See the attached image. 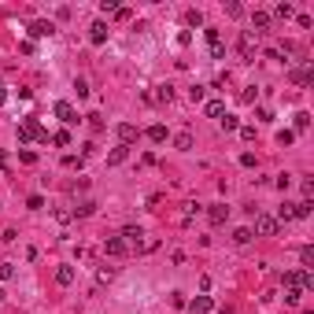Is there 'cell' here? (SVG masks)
<instances>
[{
  "mask_svg": "<svg viewBox=\"0 0 314 314\" xmlns=\"http://www.w3.org/2000/svg\"><path fill=\"white\" fill-rule=\"evenodd\" d=\"M240 56H244V63H251L255 59V45H251V33H240Z\"/></svg>",
  "mask_w": 314,
  "mask_h": 314,
  "instance_id": "obj_10",
  "label": "cell"
},
{
  "mask_svg": "<svg viewBox=\"0 0 314 314\" xmlns=\"http://www.w3.org/2000/svg\"><path fill=\"white\" fill-rule=\"evenodd\" d=\"M299 299H303V289H285V303L289 307H296Z\"/></svg>",
  "mask_w": 314,
  "mask_h": 314,
  "instance_id": "obj_22",
  "label": "cell"
},
{
  "mask_svg": "<svg viewBox=\"0 0 314 314\" xmlns=\"http://www.w3.org/2000/svg\"><path fill=\"white\" fill-rule=\"evenodd\" d=\"M30 141H48V133L41 130L37 118H22L19 122V144H30Z\"/></svg>",
  "mask_w": 314,
  "mask_h": 314,
  "instance_id": "obj_1",
  "label": "cell"
},
{
  "mask_svg": "<svg viewBox=\"0 0 314 314\" xmlns=\"http://www.w3.org/2000/svg\"><path fill=\"white\" fill-rule=\"evenodd\" d=\"M4 100H8V92H4V82H0V104H4Z\"/></svg>",
  "mask_w": 314,
  "mask_h": 314,
  "instance_id": "obj_49",
  "label": "cell"
},
{
  "mask_svg": "<svg viewBox=\"0 0 314 314\" xmlns=\"http://www.w3.org/2000/svg\"><path fill=\"white\" fill-rule=\"evenodd\" d=\"M273 11H277V19H292V15H296V11H292V4H277Z\"/></svg>",
  "mask_w": 314,
  "mask_h": 314,
  "instance_id": "obj_36",
  "label": "cell"
},
{
  "mask_svg": "<svg viewBox=\"0 0 314 314\" xmlns=\"http://www.w3.org/2000/svg\"><path fill=\"white\" fill-rule=\"evenodd\" d=\"M15 277V263H0V281H11Z\"/></svg>",
  "mask_w": 314,
  "mask_h": 314,
  "instance_id": "obj_27",
  "label": "cell"
},
{
  "mask_svg": "<svg viewBox=\"0 0 314 314\" xmlns=\"http://www.w3.org/2000/svg\"><path fill=\"white\" fill-rule=\"evenodd\" d=\"M56 281L59 285H74V266H59V270H56Z\"/></svg>",
  "mask_w": 314,
  "mask_h": 314,
  "instance_id": "obj_15",
  "label": "cell"
},
{
  "mask_svg": "<svg viewBox=\"0 0 314 314\" xmlns=\"http://www.w3.org/2000/svg\"><path fill=\"white\" fill-rule=\"evenodd\" d=\"M0 170H8V156L4 152H0Z\"/></svg>",
  "mask_w": 314,
  "mask_h": 314,
  "instance_id": "obj_48",
  "label": "cell"
},
{
  "mask_svg": "<svg viewBox=\"0 0 314 314\" xmlns=\"http://www.w3.org/2000/svg\"><path fill=\"white\" fill-rule=\"evenodd\" d=\"M56 118H63L67 126H70V122H78L74 108H70V104H67V100H56Z\"/></svg>",
  "mask_w": 314,
  "mask_h": 314,
  "instance_id": "obj_8",
  "label": "cell"
},
{
  "mask_svg": "<svg viewBox=\"0 0 314 314\" xmlns=\"http://www.w3.org/2000/svg\"><path fill=\"white\" fill-rule=\"evenodd\" d=\"M92 211H96V203H92V200H89V203H82V207H74V215H78V218H89Z\"/></svg>",
  "mask_w": 314,
  "mask_h": 314,
  "instance_id": "obj_30",
  "label": "cell"
},
{
  "mask_svg": "<svg viewBox=\"0 0 314 314\" xmlns=\"http://www.w3.org/2000/svg\"><path fill=\"white\" fill-rule=\"evenodd\" d=\"M273 185H277V189H281V192H289V185H292V181H289V174H281V178H277V181H273Z\"/></svg>",
  "mask_w": 314,
  "mask_h": 314,
  "instance_id": "obj_44",
  "label": "cell"
},
{
  "mask_svg": "<svg viewBox=\"0 0 314 314\" xmlns=\"http://www.w3.org/2000/svg\"><path fill=\"white\" fill-rule=\"evenodd\" d=\"M307 126H311V115H307V111H299V115H296V133H303Z\"/></svg>",
  "mask_w": 314,
  "mask_h": 314,
  "instance_id": "obj_32",
  "label": "cell"
},
{
  "mask_svg": "<svg viewBox=\"0 0 314 314\" xmlns=\"http://www.w3.org/2000/svg\"><path fill=\"white\" fill-rule=\"evenodd\" d=\"M225 11H229L233 19H240V15H244V8H240V4H225Z\"/></svg>",
  "mask_w": 314,
  "mask_h": 314,
  "instance_id": "obj_45",
  "label": "cell"
},
{
  "mask_svg": "<svg viewBox=\"0 0 314 314\" xmlns=\"http://www.w3.org/2000/svg\"><path fill=\"white\" fill-rule=\"evenodd\" d=\"M89 41L92 45H104V41H108V22H104V19H96V22L89 26Z\"/></svg>",
  "mask_w": 314,
  "mask_h": 314,
  "instance_id": "obj_4",
  "label": "cell"
},
{
  "mask_svg": "<svg viewBox=\"0 0 314 314\" xmlns=\"http://www.w3.org/2000/svg\"><path fill=\"white\" fill-rule=\"evenodd\" d=\"M19 159H22V163H26V166H33V163H37V152H30V148H22V152H19Z\"/></svg>",
  "mask_w": 314,
  "mask_h": 314,
  "instance_id": "obj_37",
  "label": "cell"
},
{
  "mask_svg": "<svg viewBox=\"0 0 314 314\" xmlns=\"http://www.w3.org/2000/svg\"><path fill=\"white\" fill-rule=\"evenodd\" d=\"M240 141H255V126H240Z\"/></svg>",
  "mask_w": 314,
  "mask_h": 314,
  "instance_id": "obj_40",
  "label": "cell"
},
{
  "mask_svg": "<svg viewBox=\"0 0 314 314\" xmlns=\"http://www.w3.org/2000/svg\"><path fill=\"white\" fill-rule=\"evenodd\" d=\"M222 115H225L222 100H207V118H222Z\"/></svg>",
  "mask_w": 314,
  "mask_h": 314,
  "instance_id": "obj_14",
  "label": "cell"
},
{
  "mask_svg": "<svg viewBox=\"0 0 314 314\" xmlns=\"http://www.w3.org/2000/svg\"><path fill=\"white\" fill-rule=\"evenodd\" d=\"M111 277H115V270H111V266H100V270H96V281H100V285H108Z\"/></svg>",
  "mask_w": 314,
  "mask_h": 314,
  "instance_id": "obj_28",
  "label": "cell"
},
{
  "mask_svg": "<svg viewBox=\"0 0 314 314\" xmlns=\"http://www.w3.org/2000/svg\"><path fill=\"white\" fill-rule=\"evenodd\" d=\"M52 144H56V148H67V144H70V133H67V130L52 133Z\"/></svg>",
  "mask_w": 314,
  "mask_h": 314,
  "instance_id": "obj_23",
  "label": "cell"
},
{
  "mask_svg": "<svg viewBox=\"0 0 314 314\" xmlns=\"http://www.w3.org/2000/svg\"><path fill=\"white\" fill-rule=\"evenodd\" d=\"M89 126H92V130L100 133V130H104V118H100V115H89Z\"/></svg>",
  "mask_w": 314,
  "mask_h": 314,
  "instance_id": "obj_47",
  "label": "cell"
},
{
  "mask_svg": "<svg viewBox=\"0 0 314 314\" xmlns=\"http://www.w3.org/2000/svg\"><path fill=\"white\" fill-rule=\"evenodd\" d=\"M170 303L181 311V307H189V299H185V292H170Z\"/></svg>",
  "mask_w": 314,
  "mask_h": 314,
  "instance_id": "obj_34",
  "label": "cell"
},
{
  "mask_svg": "<svg viewBox=\"0 0 314 314\" xmlns=\"http://www.w3.org/2000/svg\"><path fill=\"white\" fill-rule=\"evenodd\" d=\"M0 299H4V289H0Z\"/></svg>",
  "mask_w": 314,
  "mask_h": 314,
  "instance_id": "obj_51",
  "label": "cell"
},
{
  "mask_svg": "<svg viewBox=\"0 0 314 314\" xmlns=\"http://www.w3.org/2000/svg\"><path fill=\"white\" fill-rule=\"evenodd\" d=\"M292 141H296V133H292V130H281V133H277V144H285V148H289Z\"/></svg>",
  "mask_w": 314,
  "mask_h": 314,
  "instance_id": "obj_33",
  "label": "cell"
},
{
  "mask_svg": "<svg viewBox=\"0 0 314 314\" xmlns=\"http://www.w3.org/2000/svg\"><path fill=\"white\" fill-rule=\"evenodd\" d=\"M203 96H207V89H203V85H192V89H189V100H192V104H200Z\"/></svg>",
  "mask_w": 314,
  "mask_h": 314,
  "instance_id": "obj_31",
  "label": "cell"
},
{
  "mask_svg": "<svg viewBox=\"0 0 314 314\" xmlns=\"http://www.w3.org/2000/svg\"><path fill=\"white\" fill-rule=\"evenodd\" d=\"M74 89H78V96H89V85H85V78H78Z\"/></svg>",
  "mask_w": 314,
  "mask_h": 314,
  "instance_id": "obj_43",
  "label": "cell"
},
{
  "mask_svg": "<svg viewBox=\"0 0 314 314\" xmlns=\"http://www.w3.org/2000/svg\"><path fill=\"white\" fill-rule=\"evenodd\" d=\"M255 96H259V89H255V85H248V89L240 92V104H255Z\"/></svg>",
  "mask_w": 314,
  "mask_h": 314,
  "instance_id": "obj_29",
  "label": "cell"
},
{
  "mask_svg": "<svg viewBox=\"0 0 314 314\" xmlns=\"http://www.w3.org/2000/svg\"><path fill=\"white\" fill-rule=\"evenodd\" d=\"M63 166L67 170H78V166H82V156H63Z\"/></svg>",
  "mask_w": 314,
  "mask_h": 314,
  "instance_id": "obj_38",
  "label": "cell"
},
{
  "mask_svg": "<svg viewBox=\"0 0 314 314\" xmlns=\"http://www.w3.org/2000/svg\"><path fill=\"white\" fill-rule=\"evenodd\" d=\"M185 26H203V11H185Z\"/></svg>",
  "mask_w": 314,
  "mask_h": 314,
  "instance_id": "obj_21",
  "label": "cell"
},
{
  "mask_svg": "<svg viewBox=\"0 0 314 314\" xmlns=\"http://www.w3.org/2000/svg\"><path fill=\"white\" fill-rule=\"evenodd\" d=\"M152 100H156V104H170V100H174V85H156Z\"/></svg>",
  "mask_w": 314,
  "mask_h": 314,
  "instance_id": "obj_11",
  "label": "cell"
},
{
  "mask_svg": "<svg viewBox=\"0 0 314 314\" xmlns=\"http://www.w3.org/2000/svg\"><path fill=\"white\" fill-rule=\"evenodd\" d=\"M233 240H237V244H248V240H251V229H248V225H244V229H237V233H233Z\"/></svg>",
  "mask_w": 314,
  "mask_h": 314,
  "instance_id": "obj_35",
  "label": "cell"
},
{
  "mask_svg": "<svg viewBox=\"0 0 314 314\" xmlns=\"http://www.w3.org/2000/svg\"><path fill=\"white\" fill-rule=\"evenodd\" d=\"M174 148H178V152H189L192 148V133H178V137H174Z\"/></svg>",
  "mask_w": 314,
  "mask_h": 314,
  "instance_id": "obj_18",
  "label": "cell"
},
{
  "mask_svg": "<svg viewBox=\"0 0 314 314\" xmlns=\"http://www.w3.org/2000/svg\"><path fill=\"white\" fill-rule=\"evenodd\" d=\"M26 207H30V211H41L45 200H41V196H30V200H26Z\"/></svg>",
  "mask_w": 314,
  "mask_h": 314,
  "instance_id": "obj_42",
  "label": "cell"
},
{
  "mask_svg": "<svg viewBox=\"0 0 314 314\" xmlns=\"http://www.w3.org/2000/svg\"><path fill=\"white\" fill-rule=\"evenodd\" d=\"M126 156H130V148H122V144H118V148L108 156V166H118V163H126Z\"/></svg>",
  "mask_w": 314,
  "mask_h": 314,
  "instance_id": "obj_17",
  "label": "cell"
},
{
  "mask_svg": "<svg viewBox=\"0 0 314 314\" xmlns=\"http://www.w3.org/2000/svg\"><path fill=\"white\" fill-rule=\"evenodd\" d=\"M277 229H281V222H277L273 215L255 211V233H259V237H277Z\"/></svg>",
  "mask_w": 314,
  "mask_h": 314,
  "instance_id": "obj_2",
  "label": "cell"
},
{
  "mask_svg": "<svg viewBox=\"0 0 314 314\" xmlns=\"http://www.w3.org/2000/svg\"><path fill=\"white\" fill-rule=\"evenodd\" d=\"M218 122H222V130H225V133H229V130H240L237 115H222V118H218Z\"/></svg>",
  "mask_w": 314,
  "mask_h": 314,
  "instance_id": "obj_24",
  "label": "cell"
},
{
  "mask_svg": "<svg viewBox=\"0 0 314 314\" xmlns=\"http://www.w3.org/2000/svg\"><path fill=\"white\" fill-rule=\"evenodd\" d=\"M115 133H118V141H122V148H130V144L137 141V137H141L133 122H118V130H115Z\"/></svg>",
  "mask_w": 314,
  "mask_h": 314,
  "instance_id": "obj_3",
  "label": "cell"
},
{
  "mask_svg": "<svg viewBox=\"0 0 314 314\" xmlns=\"http://www.w3.org/2000/svg\"><path fill=\"white\" fill-rule=\"evenodd\" d=\"M296 218V203H285L281 211H277V222H292Z\"/></svg>",
  "mask_w": 314,
  "mask_h": 314,
  "instance_id": "obj_20",
  "label": "cell"
},
{
  "mask_svg": "<svg viewBox=\"0 0 314 314\" xmlns=\"http://www.w3.org/2000/svg\"><path fill=\"white\" fill-rule=\"evenodd\" d=\"M299 263L303 266H314V248L307 244V248H299Z\"/></svg>",
  "mask_w": 314,
  "mask_h": 314,
  "instance_id": "obj_26",
  "label": "cell"
},
{
  "mask_svg": "<svg viewBox=\"0 0 314 314\" xmlns=\"http://www.w3.org/2000/svg\"><path fill=\"white\" fill-rule=\"evenodd\" d=\"M148 141H152V144H163V141H166V126H159V122L148 126Z\"/></svg>",
  "mask_w": 314,
  "mask_h": 314,
  "instance_id": "obj_13",
  "label": "cell"
},
{
  "mask_svg": "<svg viewBox=\"0 0 314 314\" xmlns=\"http://www.w3.org/2000/svg\"><path fill=\"white\" fill-rule=\"evenodd\" d=\"M255 118H259V122H273V115H270L266 108H259V111H255Z\"/></svg>",
  "mask_w": 314,
  "mask_h": 314,
  "instance_id": "obj_46",
  "label": "cell"
},
{
  "mask_svg": "<svg viewBox=\"0 0 314 314\" xmlns=\"http://www.w3.org/2000/svg\"><path fill=\"white\" fill-rule=\"evenodd\" d=\"M104 251H108L111 259L126 255V240H122V237H108V240H104Z\"/></svg>",
  "mask_w": 314,
  "mask_h": 314,
  "instance_id": "obj_6",
  "label": "cell"
},
{
  "mask_svg": "<svg viewBox=\"0 0 314 314\" xmlns=\"http://www.w3.org/2000/svg\"><path fill=\"white\" fill-rule=\"evenodd\" d=\"M141 237H144V229H141V225H126V229H122V240H133V244H137Z\"/></svg>",
  "mask_w": 314,
  "mask_h": 314,
  "instance_id": "obj_19",
  "label": "cell"
},
{
  "mask_svg": "<svg viewBox=\"0 0 314 314\" xmlns=\"http://www.w3.org/2000/svg\"><path fill=\"white\" fill-rule=\"evenodd\" d=\"M211 307H215V299H211V296H196V299H189V311H192V314H211Z\"/></svg>",
  "mask_w": 314,
  "mask_h": 314,
  "instance_id": "obj_7",
  "label": "cell"
},
{
  "mask_svg": "<svg viewBox=\"0 0 314 314\" xmlns=\"http://www.w3.org/2000/svg\"><path fill=\"white\" fill-rule=\"evenodd\" d=\"M70 218H74V211H67V207H59V211H56V222H70Z\"/></svg>",
  "mask_w": 314,
  "mask_h": 314,
  "instance_id": "obj_41",
  "label": "cell"
},
{
  "mask_svg": "<svg viewBox=\"0 0 314 314\" xmlns=\"http://www.w3.org/2000/svg\"><path fill=\"white\" fill-rule=\"evenodd\" d=\"M251 26H255V33H263L266 26H270V15H266V11H251Z\"/></svg>",
  "mask_w": 314,
  "mask_h": 314,
  "instance_id": "obj_12",
  "label": "cell"
},
{
  "mask_svg": "<svg viewBox=\"0 0 314 314\" xmlns=\"http://www.w3.org/2000/svg\"><path fill=\"white\" fill-rule=\"evenodd\" d=\"M207 218H211V225H222L225 218H229V207L225 203H211L207 207Z\"/></svg>",
  "mask_w": 314,
  "mask_h": 314,
  "instance_id": "obj_5",
  "label": "cell"
},
{
  "mask_svg": "<svg viewBox=\"0 0 314 314\" xmlns=\"http://www.w3.org/2000/svg\"><path fill=\"white\" fill-rule=\"evenodd\" d=\"M100 11H104V15H115L118 4H115V0H100Z\"/></svg>",
  "mask_w": 314,
  "mask_h": 314,
  "instance_id": "obj_39",
  "label": "cell"
},
{
  "mask_svg": "<svg viewBox=\"0 0 314 314\" xmlns=\"http://www.w3.org/2000/svg\"><path fill=\"white\" fill-rule=\"evenodd\" d=\"M56 33V26L45 22V19H37V22H30V37H52Z\"/></svg>",
  "mask_w": 314,
  "mask_h": 314,
  "instance_id": "obj_9",
  "label": "cell"
},
{
  "mask_svg": "<svg viewBox=\"0 0 314 314\" xmlns=\"http://www.w3.org/2000/svg\"><path fill=\"white\" fill-rule=\"evenodd\" d=\"M311 211H314V203H311V200H303V203H296V218H311Z\"/></svg>",
  "mask_w": 314,
  "mask_h": 314,
  "instance_id": "obj_25",
  "label": "cell"
},
{
  "mask_svg": "<svg viewBox=\"0 0 314 314\" xmlns=\"http://www.w3.org/2000/svg\"><path fill=\"white\" fill-rule=\"evenodd\" d=\"M222 314H237V311H233V307H222Z\"/></svg>",
  "mask_w": 314,
  "mask_h": 314,
  "instance_id": "obj_50",
  "label": "cell"
},
{
  "mask_svg": "<svg viewBox=\"0 0 314 314\" xmlns=\"http://www.w3.org/2000/svg\"><path fill=\"white\" fill-rule=\"evenodd\" d=\"M311 78H314L311 67H303V70H292V82H296V85H311Z\"/></svg>",
  "mask_w": 314,
  "mask_h": 314,
  "instance_id": "obj_16",
  "label": "cell"
}]
</instances>
